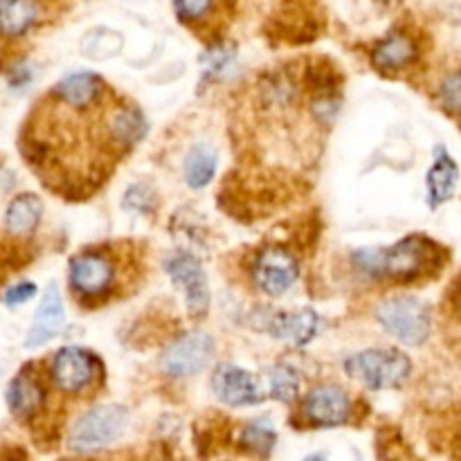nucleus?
I'll return each instance as SVG.
<instances>
[{"instance_id":"obj_1","label":"nucleus","mask_w":461,"mask_h":461,"mask_svg":"<svg viewBox=\"0 0 461 461\" xmlns=\"http://www.w3.org/2000/svg\"><path fill=\"white\" fill-rule=\"evenodd\" d=\"M345 369L372 390H390L403 385L410 376V360L396 349H369L351 356Z\"/></svg>"},{"instance_id":"obj_2","label":"nucleus","mask_w":461,"mask_h":461,"mask_svg":"<svg viewBox=\"0 0 461 461\" xmlns=\"http://www.w3.org/2000/svg\"><path fill=\"white\" fill-rule=\"evenodd\" d=\"M129 426V412L120 405H102L90 410L72 428L68 444L77 453H93V450L106 448L113 441L122 437Z\"/></svg>"},{"instance_id":"obj_3","label":"nucleus","mask_w":461,"mask_h":461,"mask_svg":"<svg viewBox=\"0 0 461 461\" xmlns=\"http://www.w3.org/2000/svg\"><path fill=\"white\" fill-rule=\"evenodd\" d=\"M376 318L390 336L410 347L423 345L430 333V313L426 304L414 297H394L383 302L376 311Z\"/></svg>"},{"instance_id":"obj_4","label":"nucleus","mask_w":461,"mask_h":461,"mask_svg":"<svg viewBox=\"0 0 461 461\" xmlns=\"http://www.w3.org/2000/svg\"><path fill=\"white\" fill-rule=\"evenodd\" d=\"M212 356H214V340L207 333L194 331L169 345L162 356V369L176 378L194 376L205 369Z\"/></svg>"},{"instance_id":"obj_5","label":"nucleus","mask_w":461,"mask_h":461,"mask_svg":"<svg viewBox=\"0 0 461 461\" xmlns=\"http://www.w3.org/2000/svg\"><path fill=\"white\" fill-rule=\"evenodd\" d=\"M255 284L268 295H284L300 277V266L295 257L284 248H268L255 261Z\"/></svg>"},{"instance_id":"obj_6","label":"nucleus","mask_w":461,"mask_h":461,"mask_svg":"<svg viewBox=\"0 0 461 461\" xmlns=\"http://www.w3.org/2000/svg\"><path fill=\"white\" fill-rule=\"evenodd\" d=\"M165 268L171 282L183 288L189 311L203 313L210 306V291H207V279L201 261L189 252H176L165 261Z\"/></svg>"},{"instance_id":"obj_7","label":"nucleus","mask_w":461,"mask_h":461,"mask_svg":"<svg viewBox=\"0 0 461 461\" xmlns=\"http://www.w3.org/2000/svg\"><path fill=\"white\" fill-rule=\"evenodd\" d=\"M97 374V360L79 347H66L52 360V378L61 392H79L93 383Z\"/></svg>"},{"instance_id":"obj_8","label":"nucleus","mask_w":461,"mask_h":461,"mask_svg":"<svg viewBox=\"0 0 461 461\" xmlns=\"http://www.w3.org/2000/svg\"><path fill=\"white\" fill-rule=\"evenodd\" d=\"M70 284L84 297L102 295L113 284V264L97 252L75 257L70 261Z\"/></svg>"},{"instance_id":"obj_9","label":"nucleus","mask_w":461,"mask_h":461,"mask_svg":"<svg viewBox=\"0 0 461 461\" xmlns=\"http://www.w3.org/2000/svg\"><path fill=\"white\" fill-rule=\"evenodd\" d=\"M304 414L313 426L320 428H333L340 426L349 419L351 403L349 396L342 390L331 385L318 387L311 392L304 401Z\"/></svg>"},{"instance_id":"obj_10","label":"nucleus","mask_w":461,"mask_h":461,"mask_svg":"<svg viewBox=\"0 0 461 461\" xmlns=\"http://www.w3.org/2000/svg\"><path fill=\"white\" fill-rule=\"evenodd\" d=\"M212 387H214L216 396L223 403L234 405V408L259 403L261 401L255 378L243 372L241 367H234V365H221L214 372V378H212Z\"/></svg>"},{"instance_id":"obj_11","label":"nucleus","mask_w":461,"mask_h":461,"mask_svg":"<svg viewBox=\"0 0 461 461\" xmlns=\"http://www.w3.org/2000/svg\"><path fill=\"white\" fill-rule=\"evenodd\" d=\"M428 261V243L419 237L403 239L381 255V273L392 277H414L423 273Z\"/></svg>"},{"instance_id":"obj_12","label":"nucleus","mask_w":461,"mask_h":461,"mask_svg":"<svg viewBox=\"0 0 461 461\" xmlns=\"http://www.w3.org/2000/svg\"><path fill=\"white\" fill-rule=\"evenodd\" d=\"M66 324V313H63V302L59 295L57 286H50L45 293L43 302H41L39 311L34 315V324H32L30 333H27V349H36V347L45 345L52 340Z\"/></svg>"},{"instance_id":"obj_13","label":"nucleus","mask_w":461,"mask_h":461,"mask_svg":"<svg viewBox=\"0 0 461 461\" xmlns=\"http://www.w3.org/2000/svg\"><path fill=\"white\" fill-rule=\"evenodd\" d=\"M270 336L277 340L291 342L295 347H304L318 336L320 318L311 309L293 311V313H279L268 324Z\"/></svg>"},{"instance_id":"obj_14","label":"nucleus","mask_w":461,"mask_h":461,"mask_svg":"<svg viewBox=\"0 0 461 461\" xmlns=\"http://www.w3.org/2000/svg\"><path fill=\"white\" fill-rule=\"evenodd\" d=\"M414 59H417V48H414L412 39L405 34H399V32L383 39L372 52L374 66L383 72L403 70Z\"/></svg>"},{"instance_id":"obj_15","label":"nucleus","mask_w":461,"mask_h":461,"mask_svg":"<svg viewBox=\"0 0 461 461\" xmlns=\"http://www.w3.org/2000/svg\"><path fill=\"white\" fill-rule=\"evenodd\" d=\"M102 93V79L93 72H72L63 77L57 86V95L63 104L72 108H86Z\"/></svg>"},{"instance_id":"obj_16","label":"nucleus","mask_w":461,"mask_h":461,"mask_svg":"<svg viewBox=\"0 0 461 461\" xmlns=\"http://www.w3.org/2000/svg\"><path fill=\"white\" fill-rule=\"evenodd\" d=\"M41 214H43V203L34 194H21L14 198L5 214V228L16 237H25L32 234L39 225Z\"/></svg>"},{"instance_id":"obj_17","label":"nucleus","mask_w":461,"mask_h":461,"mask_svg":"<svg viewBox=\"0 0 461 461\" xmlns=\"http://www.w3.org/2000/svg\"><path fill=\"white\" fill-rule=\"evenodd\" d=\"M7 405L16 417H32L43 405V390L32 376L18 374L7 387Z\"/></svg>"},{"instance_id":"obj_18","label":"nucleus","mask_w":461,"mask_h":461,"mask_svg":"<svg viewBox=\"0 0 461 461\" xmlns=\"http://www.w3.org/2000/svg\"><path fill=\"white\" fill-rule=\"evenodd\" d=\"M34 0H0V36H21L34 25Z\"/></svg>"},{"instance_id":"obj_19","label":"nucleus","mask_w":461,"mask_h":461,"mask_svg":"<svg viewBox=\"0 0 461 461\" xmlns=\"http://www.w3.org/2000/svg\"><path fill=\"white\" fill-rule=\"evenodd\" d=\"M457 165H455L446 153L441 156L439 151L435 167H432L430 174H428V194H430L432 205H439V203L448 201V198L453 196L455 189H457Z\"/></svg>"},{"instance_id":"obj_20","label":"nucleus","mask_w":461,"mask_h":461,"mask_svg":"<svg viewBox=\"0 0 461 461\" xmlns=\"http://www.w3.org/2000/svg\"><path fill=\"white\" fill-rule=\"evenodd\" d=\"M216 171V153L207 144H196L185 160V178L194 189L205 187Z\"/></svg>"},{"instance_id":"obj_21","label":"nucleus","mask_w":461,"mask_h":461,"mask_svg":"<svg viewBox=\"0 0 461 461\" xmlns=\"http://www.w3.org/2000/svg\"><path fill=\"white\" fill-rule=\"evenodd\" d=\"M113 138L122 144H135L144 138L147 133V124H144L142 115L133 108H122L115 113L111 122Z\"/></svg>"},{"instance_id":"obj_22","label":"nucleus","mask_w":461,"mask_h":461,"mask_svg":"<svg viewBox=\"0 0 461 461\" xmlns=\"http://www.w3.org/2000/svg\"><path fill=\"white\" fill-rule=\"evenodd\" d=\"M275 430L268 421H252L243 428L241 432V446L248 453H255L259 457L268 455L275 446Z\"/></svg>"},{"instance_id":"obj_23","label":"nucleus","mask_w":461,"mask_h":461,"mask_svg":"<svg viewBox=\"0 0 461 461\" xmlns=\"http://www.w3.org/2000/svg\"><path fill=\"white\" fill-rule=\"evenodd\" d=\"M268 381L273 399L284 401V403H291L297 396V392H300V376H297L295 369L288 367V365H277V367L270 369Z\"/></svg>"},{"instance_id":"obj_24","label":"nucleus","mask_w":461,"mask_h":461,"mask_svg":"<svg viewBox=\"0 0 461 461\" xmlns=\"http://www.w3.org/2000/svg\"><path fill=\"white\" fill-rule=\"evenodd\" d=\"M212 5H214V0H174L176 14L183 21H198L210 12Z\"/></svg>"},{"instance_id":"obj_25","label":"nucleus","mask_w":461,"mask_h":461,"mask_svg":"<svg viewBox=\"0 0 461 461\" xmlns=\"http://www.w3.org/2000/svg\"><path fill=\"white\" fill-rule=\"evenodd\" d=\"M230 63H232V52H228L225 48H216V50H212L210 57H207L205 72L212 77L221 75V72L228 70Z\"/></svg>"},{"instance_id":"obj_26","label":"nucleus","mask_w":461,"mask_h":461,"mask_svg":"<svg viewBox=\"0 0 461 461\" xmlns=\"http://www.w3.org/2000/svg\"><path fill=\"white\" fill-rule=\"evenodd\" d=\"M34 295H36V286L32 282L16 284V286L7 288V293H5V304L18 306V304H23V302L32 300Z\"/></svg>"},{"instance_id":"obj_27","label":"nucleus","mask_w":461,"mask_h":461,"mask_svg":"<svg viewBox=\"0 0 461 461\" xmlns=\"http://www.w3.org/2000/svg\"><path fill=\"white\" fill-rule=\"evenodd\" d=\"M441 99H444L446 106L450 111H457L459 108V77L453 75L448 81L444 84V90H441Z\"/></svg>"}]
</instances>
